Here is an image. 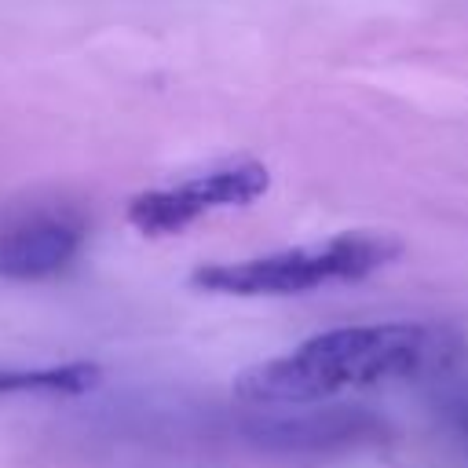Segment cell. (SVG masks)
<instances>
[{
    "mask_svg": "<svg viewBox=\"0 0 468 468\" xmlns=\"http://www.w3.org/2000/svg\"><path fill=\"white\" fill-rule=\"evenodd\" d=\"M402 256V241L384 230H347L318 245L278 249L249 260L201 263L190 285L216 296H296L325 285L362 282Z\"/></svg>",
    "mask_w": 468,
    "mask_h": 468,
    "instance_id": "cell-2",
    "label": "cell"
},
{
    "mask_svg": "<svg viewBox=\"0 0 468 468\" xmlns=\"http://www.w3.org/2000/svg\"><path fill=\"white\" fill-rule=\"evenodd\" d=\"M241 420V439L252 450L278 457H336L388 442L391 428L384 417L362 406H252Z\"/></svg>",
    "mask_w": 468,
    "mask_h": 468,
    "instance_id": "cell-3",
    "label": "cell"
},
{
    "mask_svg": "<svg viewBox=\"0 0 468 468\" xmlns=\"http://www.w3.org/2000/svg\"><path fill=\"white\" fill-rule=\"evenodd\" d=\"M267 186H271L267 165H260L252 157H238V161L194 172L179 183L139 190L128 201L124 216L146 238H172V234L186 230L190 223H197L208 212L245 208V205L260 201L267 194Z\"/></svg>",
    "mask_w": 468,
    "mask_h": 468,
    "instance_id": "cell-4",
    "label": "cell"
},
{
    "mask_svg": "<svg viewBox=\"0 0 468 468\" xmlns=\"http://www.w3.org/2000/svg\"><path fill=\"white\" fill-rule=\"evenodd\" d=\"M464 355V336L446 322L340 325L249 366L234 380V395L245 406H303L366 388L439 384L457 373Z\"/></svg>",
    "mask_w": 468,
    "mask_h": 468,
    "instance_id": "cell-1",
    "label": "cell"
},
{
    "mask_svg": "<svg viewBox=\"0 0 468 468\" xmlns=\"http://www.w3.org/2000/svg\"><path fill=\"white\" fill-rule=\"evenodd\" d=\"M88 241V216L66 201H33L0 219V278L40 282L62 274Z\"/></svg>",
    "mask_w": 468,
    "mask_h": 468,
    "instance_id": "cell-5",
    "label": "cell"
},
{
    "mask_svg": "<svg viewBox=\"0 0 468 468\" xmlns=\"http://www.w3.org/2000/svg\"><path fill=\"white\" fill-rule=\"evenodd\" d=\"M102 384L99 362H44V366H11L0 362V402L7 399H62V395H84Z\"/></svg>",
    "mask_w": 468,
    "mask_h": 468,
    "instance_id": "cell-6",
    "label": "cell"
},
{
    "mask_svg": "<svg viewBox=\"0 0 468 468\" xmlns=\"http://www.w3.org/2000/svg\"><path fill=\"white\" fill-rule=\"evenodd\" d=\"M431 413H435V424L442 428V435L450 439V446L468 457V377L439 380Z\"/></svg>",
    "mask_w": 468,
    "mask_h": 468,
    "instance_id": "cell-7",
    "label": "cell"
}]
</instances>
